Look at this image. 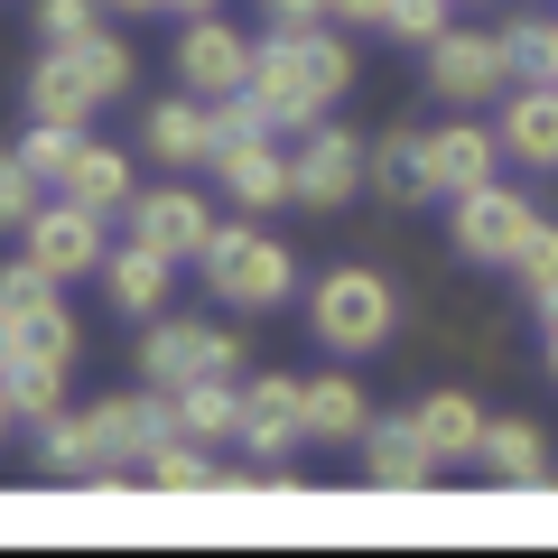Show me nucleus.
Wrapping results in <instances>:
<instances>
[{
    "mask_svg": "<svg viewBox=\"0 0 558 558\" xmlns=\"http://www.w3.org/2000/svg\"><path fill=\"white\" fill-rule=\"evenodd\" d=\"M373 186L391 215H410V205H428V131H381L373 140Z\"/></svg>",
    "mask_w": 558,
    "mask_h": 558,
    "instance_id": "20",
    "label": "nucleus"
},
{
    "mask_svg": "<svg viewBox=\"0 0 558 558\" xmlns=\"http://www.w3.org/2000/svg\"><path fill=\"white\" fill-rule=\"evenodd\" d=\"M94 465H102V447H94V418L84 410L38 418V475L47 484H94Z\"/></svg>",
    "mask_w": 558,
    "mask_h": 558,
    "instance_id": "24",
    "label": "nucleus"
},
{
    "mask_svg": "<svg viewBox=\"0 0 558 558\" xmlns=\"http://www.w3.org/2000/svg\"><path fill=\"white\" fill-rule=\"evenodd\" d=\"M75 149H84V121H28V131H20V159L38 168L47 186L65 178V159H75Z\"/></svg>",
    "mask_w": 558,
    "mask_h": 558,
    "instance_id": "32",
    "label": "nucleus"
},
{
    "mask_svg": "<svg viewBox=\"0 0 558 558\" xmlns=\"http://www.w3.org/2000/svg\"><path fill=\"white\" fill-rule=\"evenodd\" d=\"M65 373H75V363H28V354L0 363V391H10V410H20V428H38V418L65 410Z\"/></svg>",
    "mask_w": 558,
    "mask_h": 558,
    "instance_id": "27",
    "label": "nucleus"
},
{
    "mask_svg": "<svg viewBox=\"0 0 558 558\" xmlns=\"http://www.w3.org/2000/svg\"><path fill=\"white\" fill-rule=\"evenodd\" d=\"M112 10H131V20H149V10H168V0H112Z\"/></svg>",
    "mask_w": 558,
    "mask_h": 558,
    "instance_id": "40",
    "label": "nucleus"
},
{
    "mask_svg": "<svg viewBox=\"0 0 558 558\" xmlns=\"http://www.w3.org/2000/svg\"><path fill=\"white\" fill-rule=\"evenodd\" d=\"M307 326H317L326 354H381V344L400 336L391 270H373V260H336V270L307 289Z\"/></svg>",
    "mask_w": 558,
    "mask_h": 558,
    "instance_id": "2",
    "label": "nucleus"
},
{
    "mask_svg": "<svg viewBox=\"0 0 558 558\" xmlns=\"http://www.w3.org/2000/svg\"><path fill=\"white\" fill-rule=\"evenodd\" d=\"M140 484H159V494H215V447L159 438V447H149V465H140Z\"/></svg>",
    "mask_w": 558,
    "mask_h": 558,
    "instance_id": "28",
    "label": "nucleus"
},
{
    "mask_svg": "<svg viewBox=\"0 0 558 558\" xmlns=\"http://www.w3.org/2000/svg\"><path fill=\"white\" fill-rule=\"evenodd\" d=\"M168 57H178V84H186L196 102H223V94H242V84H252V38H242V28H223V10L186 20Z\"/></svg>",
    "mask_w": 558,
    "mask_h": 558,
    "instance_id": "10",
    "label": "nucleus"
},
{
    "mask_svg": "<svg viewBox=\"0 0 558 558\" xmlns=\"http://www.w3.org/2000/svg\"><path fill=\"white\" fill-rule=\"evenodd\" d=\"M531 307H539V336H558V279H549V289H531Z\"/></svg>",
    "mask_w": 558,
    "mask_h": 558,
    "instance_id": "38",
    "label": "nucleus"
},
{
    "mask_svg": "<svg viewBox=\"0 0 558 558\" xmlns=\"http://www.w3.org/2000/svg\"><path fill=\"white\" fill-rule=\"evenodd\" d=\"M0 326H10V354H28V363H75V354H84L75 307H65V299L28 307V317H0Z\"/></svg>",
    "mask_w": 558,
    "mask_h": 558,
    "instance_id": "26",
    "label": "nucleus"
},
{
    "mask_svg": "<svg viewBox=\"0 0 558 558\" xmlns=\"http://www.w3.org/2000/svg\"><path fill=\"white\" fill-rule=\"evenodd\" d=\"M299 438H307V381L252 373L242 381V447H252V465H289Z\"/></svg>",
    "mask_w": 558,
    "mask_h": 558,
    "instance_id": "11",
    "label": "nucleus"
},
{
    "mask_svg": "<svg viewBox=\"0 0 558 558\" xmlns=\"http://www.w3.org/2000/svg\"><path fill=\"white\" fill-rule=\"evenodd\" d=\"M196 270H205V299H223V307H279L289 289H299V260H289V242L279 233H260V215H242V223H215L205 233V252H196Z\"/></svg>",
    "mask_w": 558,
    "mask_h": 558,
    "instance_id": "3",
    "label": "nucleus"
},
{
    "mask_svg": "<svg viewBox=\"0 0 558 558\" xmlns=\"http://www.w3.org/2000/svg\"><path fill=\"white\" fill-rule=\"evenodd\" d=\"M549 373H558V336H549Z\"/></svg>",
    "mask_w": 558,
    "mask_h": 558,
    "instance_id": "43",
    "label": "nucleus"
},
{
    "mask_svg": "<svg viewBox=\"0 0 558 558\" xmlns=\"http://www.w3.org/2000/svg\"><path fill=\"white\" fill-rule=\"evenodd\" d=\"M0 428H20V410H10V391H0Z\"/></svg>",
    "mask_w": 558,
    "mask_h": 558,
    "instance_id": "41",
    "label": "nucleus"
},
{
    "mask_svg": "<svg viewBox=\"0 0 558 558\" xmlns=\"http://www.w3.org/2000/svg\"><path fill=\"white\" fill-rule=\"evenodd\" d=\"M494 131H502V159H512V168L549 178V168H558V84H512Z\"/></svg>",
    "mask_w": 558,
    "mask_h": 558,
    "instance_id": "16",
    "label": "nucleus"
},
{
    "mask_svg": "<svg viewBox=\"0 0 558 558\" xmlns=\"http://www.w3.org/2000/svg\"><path fill=\"white\" fill-rule=\"evenodd\" d=\"M447 28V0H391L381 10V38H400V47H428Z\"/></svg>",
    "mask_w": 558,
    "mask_h": 558,
    "instance_id": "35",
    "label": "nucleus"
},
{
    "mask_svg": "<svg viewBox=\"0 0 558 558\" xmlns=\"http://www.w3.org/2000/svg\"><path fill=\"white\" fill-rule=\"evenodd\" d=\"M215 186H223V205H242V215L299 205V186H289V149H279L270 131H260V140H233V149H215Z\"/></svg>",
    "mask_w": 558,
    "mask_h": 558,
    "instance_id": "14",
    "label": "nucleus"
},
{
    "mask_svg": "<svg viewBox=\"0 0 558 558\" xmlns=\"http://www.w3.org/2000/svg\"><path fill=\"white\" fill-rule=\"evenodd\" d=\"M168 10H178V20H205V10H223V0H168Z\"/></svg>",
    "mask_w": 558,
    "mask_h": 558,
    "instance_id": "39",
    "label": "nucleus"
},
{
    "mask_svg": "<svg viewBox=\"0 0 558 558\" xmlns=\"http://www.w3.org/2000/svg\"><path fill=\"white\" fill-rule=\"evenodd\" d=\"M494 38H502L512 84H549L558 75V20H512V28H494Z\"/></svg>",
    "mask_w": 558,
    "mask_h": 558,
    "instance_id": "30",
    "label": "nucleus"
},
{
    "mask_svg": "<svg viewBox=\"0 0 558 558\" xmlns=\"http://www.w3.org/2000/svg\"><path fill=\"white\" fill-rule=\"evenodd\" d=\"M168 289H178V260L149 252V242H121V252H102V299L121 307V317H159Z\"/></svg>",
    "mask_w": 558,
    "mask_h": 558,
    "instance_id": "19",
    "label": "nucleus"
},
{
    "mask_svg": "<svg viewBox=\"0 0 558 558\" xmlns=\"http://www.w3.org/2000/svg\"><path fill=\"white\" fill-rule=\"evenodd\" d=\"M0 363H10V326H0Z\"/></svg>",
    "mask_w": 558,
    "mask_h": 558,
    "instance_id": "42",
    "label": "nucleus"
},
{
    "mask_svg": "<svg viewBox=\"0 0 558 558\" xmlns=\"http://www.w3.org/2000/svg\"><path fill=\"white\" fill-rule=\"evenodd\" d=\"M140 149H149L159 168H205V159H215V102H196V94L178 84L168 102L140 112Z\"/></svg>",
    "mask_w": 558,
    "mask_h": 558,
    "instance_id": "15",
    "label": "nucleus"
},
{
    "mask_svg": "<svg viewBox=\"0 0 558 558\" xmlns=\"http://www.w3.org/2000/svg\"><path fill=\"white\" fill-rule=\"evenodd\" d=\"M549 84H558V75H549Z\"/></svg>",
    "mask_w": 558,
    "mask_h": 558,
    "instance_id": "44",
    "label": "nucleus"
},
{
    "mask_svg": "<svg viewBox=\"0 0 558 558\" xmlns=\"http://www.w3.org/2000/svg\"><path fill=\"white\" fill-rule=\"evenodd\" d=\"M363 178H373V149H363L344 121H307L299 131V149H289V186H299V205L307 215H344V205L363 196Z\"/></svg>",
    "mask_w": 558,
    "mask_h": 558,
    "instance_id": "5",
    "label": "nucleus"
},
{
    "mask_svg": "<svg viewBox=\"0 0 558 558\" xmlns=\"http://www.w3.org/2000/svg\"><path fill=\"white\" fill-rule=\"evenodd\" d=\"M102 223H112V215H94V205H75V196H57V186H47V205L20 223V252L38 260L47 279H94L102 252H112V233H102Z\"/></svg>",
    "mask_w": 558,
    "mask_h": 558,
    "instance_id": "8",
    "label": "nucleus"
},
{
    "mask_svg": "<svg viewBox=\"0 0 558 558\" xmlns=\"http://www.w3.org/2000/svg\"><path fill=\"white\" fill-rule=\"evenodd\" d=\"M531 223H539V196H521V186H502V178L447 196V242H457V260H475V270H502Z\"/></svg>",
    "mask_w": 558,
    "mask_h": 558,
    "instance_id": "6",
    "label": "nucleus"
},
{
    "mask_svg": "<svg viewBox=\"0 0 558 558\" xmlns=\"http://www.w3.org/2000/svg\"><path fill=\"white\" fill-rule=\"evenodd\" d=\"M121 215H131V242H149V252H168V260H196L205 233H215V205H205L196 186H140Z\"/></svg>",
    "mask_w": 558,
    "mask_h": 558,
    "instance_id": "12",
    "label": "nucleus"
},
{
    "mask_svg": "<svg viewBox=\"0 0 558 558\" xmlns=\"http://www.w3.org/2000/svg\"><path fill=\"white\" fill-rule=\"evenodd\" d=\"M502 279H512L521 299H531V289H549V279H558V223H549V215H539L531 233L512 242V260H502Z\"/></svg>",
    "mask_w": 558,
    "mask_h": 558,
    "instance_id": "31",
    "label": "nucleus"
},
{
    "mask_svg": "<svg viewBox=\"0 0 558 558\" xmlns=\"http://www.w3.org/2000/svg\"><path fill=\"white\" fill-rule=\"evenodd\" d=\"M260 20H270V28H317L326 0H260Z\"/></svg>",
    "mask_w": 558,
    "mask_h": 558,
    "instance_id": "36",
    "label": "nucleus"
},
{
    "mask_svg": "<svg viewBox=\"0 0 558 558\" xmlns=\"http://www.w3.org/2000/svg\"><path fill=\"white\" fill-rule=\"evenodd\" d=\"M168 418H178V438H196V447L242 438V373H196V381H178V391H168Z\"/></svg>",
    "mask_w": 558,
    "mask_h": 558,
    "instance_id": "18",
    "label": "nucleus"
},
{
    "mask_svg": "<svg viewBox=\"0 0 558 558\" xmlns=\"http://www.w3.org/2000/svg\"><path fill=\"white\" fill-rule=\"evenodd\" d=\"M484 178H502V131L475 121V112L438 121V131H428V196H465V186H484Z\"/></svg>",
    "mask_w": 558,
    "mask_h": 558,
    "instance_id": "13",
    "label": "nucleus"
},
{
    "mask_svg": "<svg viewBox=\"0 0 558 558\" xmlns=\"http://www.w3.org/2000/svg\"><path fill=\"white\" fill-rule=\"evenodd\" d=\"M410 418H418V438L438 447L447 465H465L484 447V418H494V410H484L475 391H428V400H410Z\"/></svg>",
    "mask_w": 558,
    "mask_h": 558,
    "instance_id": "22",
    "label": "nucleus"
},
{
    "mask_svg": "<svg viewBox=\"0 0 558 558\" xmlns=\"http://www.w3.org/2000/svg\"><path fill=\"white\" fill-rule=\"evenodd\" d=\"M242 354H252V344L233 336V326H205V317H149V336H140V381H149V391H178V381H196V373H242Z\"/></svg>",
    "mask_w": 558,
    "mask_h": 558,
    "instance_id": "4",
    "label": "nucleus"
},
{
    "mask_svg": "<svg viewBox=\"0 0 558 558\" xmlns=\"http://www.w3.org/2000/svg\"><path fill=\"white\" fill-rule=\"evenodd\" d=\"M84 28H102V0H38V47H75Z\"/></svg>",
    "mask_w": 558,
    "mask_h": 558,
    "instance_id": "34",
    "label": "nucleus"
},
{
    "mask_svg": "<svg viewBox=\"0 0 558 558\" xmlns=\"http://www.w3.org/2000/svg\"><path fill=\"white\" fill-rule=\"evenodd\" d=\"M75 65H84V84H94L102 102H121V94H131V75H140L131 38H112V28H84V38H75Z\"/></svg>",
    "mask_w": 558,
    "mask_h": 558,
    "instance_id": "29",
    "label": "nucleus"
},
{
    "mask_svg": "<svg viewBox=\"0 0 558 558\" xmlns=\"http://www.w3.org/2000/svg\"><path fill=\"white\" fill-rule=\"evenodd\" d=\"M475 465L494 484H512V494H549V428L539 418H484Z\"/></svg>",
    "mask_w": 558,
    "mask_h": 558,
    "instance_id": "17",
    "label": "nucleus"
},
{
    "mask_svg": "<svg viewBox=\"0 0 558 558\" xmlns=\"http://www.w3.org/2000/svg\"><path fill=\"white\" fill-rule=\"evenodd\" d=\"M94 112H102V94L84 84L75 47H47V57L28 65V121H94Z\"/></svg>",
    "mask_w": 558,
    "mask_h": 558,
    "instance_id": "21",
    "label": "nucleus"
},
{
    "mask_svg": "<svg viewBox=\"0 0 558 558\" xmlns=\"http://www.w3.org/2000/svg\"><path fill=\"white\" fill-rule=\"evenodd\" d=\"M363 418H373V400H363L354 373H317V381H307V438L354 447V438H363Z\"/></svg>",
    "mask_w": 558,
    "mask_h": 558,
    "instance_id": "25",
    "label": "nucleus"
},
{
    "mask_svg": "<svg viewBox=\"0 0 558 558\" xmlns=\"http://www.w3.org/2000/svg\"><path fill=\"white\" fill-rule=\"evenodd\" d=\"M381 10H391V0H326V20H336V28H381Z\"/></svg>",
    "mask_w": 558,
    "mask_h": 558,
    "instance_id": "37",
    "label": "nucleus"
},
{
    "mask_svg": "<svg viewBox=\"0 0 558 558\" xmlns=\"http://www.w3.org/2000/svg\"><path fill=\"white\" fill-rule=\"evenodd\" d=\"M354 75H363L354 28L317 20V28H270V38H252V84L242 94L270 112V131H307L317 112H336L354 94Z\"/></svg>",
    "mask_w": 558,
    "mask_h": 558,
    "instance_id": "1",
    "label": "nucleus"
},
{
    "mask_svg": "<svg viewBox=\"0 0 558 558\" xmlns=\"http://www.w3.org/2000/svg\"><path fill=\"white\" fill-rule=\"evenodd\" d=\"M57 196H75V205H94V215H121V205H131L140 186H131V159H121V149H102V140H84L75 159H65V178H57Z\"/></svg>",
    "mask_w": 558,
    "mask_h": 558,
    "instance_id": "23",
    "label": "nucleus"
},
{
    "mask_svg": "<svg viewBox=\"0 0 558 558\" xmlns=\"http://www.w3.org/2000/svg\"><path fill=\"white\" fill-rule=\"evenodd\" d=\"M418 75H428V94H438L447 112H475V102H494L502 84H512V65H502L494 28H457V20H447L438 38L418 47Z\"/></svg>",
    "mask_w": 558,
    "mask_h": 558,
    "instance_id": "7",
    "label": "nucleus"
},
{
    "mask_svg": "<svg viewBox=\"0 0 558 558\" xmlns=\"http://www.w3.org/2000/svg\"><path fill=\"white\" fill-rule=\"evenodd\" d=\"M38 205H47V178L20 159V149H0V233H20Z\"/></svg>",
    "mask_w": 558,
    "mask_h": 558,
    "instance_id": "33",
    "label": "nucleus"
},
{
    "mask_svg": "<svg viewBox=\"0 0 558 558\" xmlns=\"http://www.w3.org/2000/svg\"><path fill=\"white\" fill-rule=\"evenodd\" d=\"M354 447H363V475H373V494H428V484L447 475V457L418 438V418H410V410H373Z\"/></svg>",
    "mask_w": 558,
    "mask_h": 558,
    "instance_id": "9",
    "label": "nucleus"
}]
</instances>
